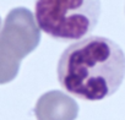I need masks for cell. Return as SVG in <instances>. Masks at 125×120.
Masks as SVG:
<instances>
[{
	"mask_svg": "<svg viewBox=\"0 0 125 120\" xmlns=\"http://www.w3.org/2000/svg\"><path fill=\"white\" fill-rule=\"evenodd\" d=\"M56 75L69 94L83 100H102L114 94L124 81L125 54L114 40L88 36L62 51Z\"/></svg>",
	"mask_w": 125,
	"mask_h": 120,
	"instance_id": "6da1fadb",
	"label": "cell"
},
{
	"mask_svg": "<svg viewBox=\"0 0 125 120\" xmlns=\"http://www.w3.org/2000/svg\"><path fill=\"white\" fill-rule=\"evenodd\" d=\"M101 0H34L38 28L59 42L81 40L97 27Z\"/></svg>",
	"mask_w": 125,
	"mask_h": 120,
	"instance_id": "7a4b0ae2",
	"label": "cell"
}]
</instances>
